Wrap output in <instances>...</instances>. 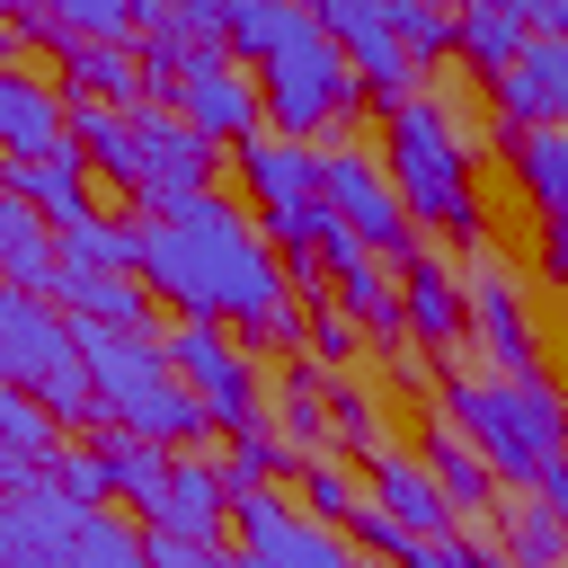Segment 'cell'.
<instances>
[{
  "instance_id": "cell-1",
  "label": "cell",
  "mask_w": 568,
  "mask_h": 568,
  "mask_svg": "<svg viewBox=\"0 0 568 568\" xmlns=\"http://www.w3.org/2000/svg\"><path fill=\"white\" fill-rule=\"evenodd\" d=\"M142 284L178 320L248 328L257 346L302 337V302L284 293V257L257 231V213L231 204V195H204V204H186L169 222H142Z\"/></svg>"
},
{
  "instance_id": "cell-2",
  "label": "cell",
  "mask_w": 568,
  "mask_h": 568,
  "mask_svg": "<svg viewBox=\"0 0 568 568\" xmlns=\"http://www.w3.org/2000/svg\"><path fill=\"white\" fill-rule=\"evenodd\" d=\"M222 44L257 71V89H266V133H284V142H311V133H328L337 115L364 106V89H355L346 53L328 44L320 9L222 0Z\"/></svg>"
},
{
  "instance_id": "cell-3",
  "label": "cell",
  "mask_w": 568,
  "mask_h": 568,
  "mask_svg": "<svg viewBox=\"0 0 568 568\" xmlns=\"http://www.w3.org/2000/svg\"><path fill=\"white\" fill-rule=\"evenodd\" d=\"M444 417L453 435L479 444V462L497 470V488H541L568 462V399L550 373L506 382V373H444Z\"/></svg>"
},
{
  "instance_id": "cell-4",
  "label": "cell",
  "mask_w": 568,
  "mask_h": 568,
  "mask_svg": "<svg viewBox=\"0 0 568 568\" xmlns=\"http://www.w3.org/2000/svg\"><path fill=\"white\" fill-rule=\"evenodd\" d=\"M80 355H89L106 435H142V444H160V453H169V444L195 453V444L213 435L204 399L178 382V364H169L160 337H106V328H80Z\"/></svg>"
},
{
  "instance_id": "cell-5",
  "label": "cell",
  "mask_w": 568,
  "mask_h": 568,
  "mask_svg": "<svg viewBox=\"0 0 568 568\" xmlns=\"http://www.w3.org/2000/svg\"><path fill=\"white\" fill-rule=\"evenodd\" d=\"M382 169L399 186V204L426 231H453L462 248H479V186H470V142L453 124V106L426 89L399 115H382Z\"/></svg>"
},
{
  "instance_id": "cell-6",
  "label": "cell",
  "mask_w": 568,
  "mask_h": 568,
  "mask_svg": "<svg viewBox=\"0 0 568 568\" xmlns=\"http://www.w3.org/2000/svg\"><path fill=\"white\" fill-rule=\"evenodd\" d=\"M0 382L44 399L62 426H106L98 417V382H89V355H80V328L44 302V293H0Z\"/></svg>"
},
{
  "instance_id": "cell-7",
  "label": "cell",
  "mask_w": 568,
  "mask_h": 568,
  "mask_svg": "<svg viewBox=\"0 0 568 568\" xmlns=\"http://www.w3.org/2000/svg\"><path fill=\"white\" fill-rule=\"evenodd\" d=\"M231 178L257 213V231L284 248V257H311L320 231H328V195H320V151L311 142H284V133H257L231 151Z\"/></svg>"
},
{
  "instance_id": "cell-8",
  "label": "cell",
  "mask_w": 568,
  "mask_h": 568,
  "mask_svg": "<svg viewBox=\"0 0 568 568\" xmlns=\"http://www.w3.org/2000/svg\"><path fill=\"white\" fill-rule=\"evenodd\" d=\"M462 293H470V337H479L488 373H506V382H532V373H541V346H532L524 275H515V257H506L497 240H479V248H470V266H462Z\"/></svg>"
},
{
  "instance_id": "cell-9",
  "label": "cell",
  "mask_w": 568,
  "mask_h": 568,
  "mask_svg": "<svg viewBox=\"0 0 568 568\" xmlns=\"http://www.w3.org/2000/svg\"><path fill=\"white\" fill-rule=\"evenodd\" d=\"M160 346H169L178 382L204 399L213 435H248V426H257V364H248V346H240L231 328H213V320H178Z\"/></svg>"
},
{
  "instance_id": "cell-10",
  "label": "cell",
  "mask_w": 568,
  "mask_h": 568,
  "mask_svg": "<svg viewBox=\"0 0 568 568\" xmlns=\"http://www.w3.org/2000/svg\"><path fill=\"white\" fill-rule=\"evenodd\" d=\"M169 106H178L213 151H240V142H257V133H266V89H257V71H248L231 44H204V53L178 71Z\"/></svg>"
},
{
  "instance_id": "cell-11",
  "label": "cell",
  "mask_w": 568,
  "mask_h": 568,
  "mask_svg": "<svg viewBox=\"0 0 568 568\" xmlns=\"http://www.w3.org/2000/svg\"><path fill=\"white\" fill-rule=\"evenodd\" d=\"M320 195H328V213L373 248V257H417V213L399 204V186H390V169L382 160H364V151H320Z\"/></svg>"
},
{
  "instance_id": "cell-12",
  "label": "cell",
  "mask_w": 568,
  "mask_h": 568,
  "mask_svg": "<svg viewBox=\"0 0 568 568\" xmlns=\"http://www.w3.org/2000/svg\"><path fill=\"white\" fill-rule=\"evenodd\" d=\"M320 27H328V44L346 53L364 106L399 115L408 98H426V89H417V62H408V44H399V27H390V0H328Z\"/></svg>"
},
{
  "instance_id": "cell-13",
  "label": "cell",
  "mask_w": 568,
  "mask_h": 568,
  "mask_svg": "<svg viewBox=\"0 0 568 568\" xmlns=\"http://www.w3.org/2000/svg\"><path fill=\"white\" fill-rule=\"evenodd\" d=\"M231 568H364L355 541H337L320 515L284 506V497H240V541Z\"/></svg>"
},
{
  "instance_id": "cell-14",
  "label": "cell",
  "mask_w": 568,
  "mask_h": 568,
  "mask_svg": "<svg viewBox=\"0 0 568 568\" xmlns=\"http://www.w3.org/2000/svg\"><path fill=\"white\" fill-rule=\"evenodd\" d=\"M0 151H9V160H53V151H71V89L44 80L36 62H0Z\"/></svg>"
},
{
  "instance_id": "cell-15",
  "label": "cell",
  "mask_w": 568,
  "mask_h": 568,
  "mask_svg": "<svg viewBox=\"0 0 568 568\" xmlns=\"http://www.w3.org/2000/svg\"><path fill=\"white\" fill-rule=\"evenodd\" d=\"M222 515H240L222 462H213V453H178V470H169V488H160V506H151L142 524L169 532V541H222Z\"/></svg>"
},
{
  "instance_id": "cell-16",
  "label": "cell",
  "mask_w": 568,
  "mask_h": 568,
  "mask_svg": "<svg viewBox=\"0 0 568 568\" xmlns=\"http://www.w3.org/2000/svg\"><path fill=\"white\" fill-rule=\"evenodd\" d=\"M488 106L515 133H568V44L559 36H532V53L488 89Z\"/></svg>"
},
{
  "instance_id": "cell-17",
  "label": "cell",
  "mask_w": 568,
  "mask_h": 568,
  "mask_svg": "<svg viewBox=\"0 0 568 568\" xmlns=\"http://www.w3.org/2000/svg\"><path fill=\"white\" fill-rule=\"evenodd\" d=\"M71 328H106V337H160V320H151V284H133V275H53V293H44Z\"/></svg>"
},
{
  "instance_id": "cell-18",
  "label": "cell",
  "mask_w": 568,
  "mask_h": 568,
  "mask_svg": "<svg viewBox=\"0 0 568 568\" xmlns=\"http://www.w3.org/2000/svg\"><path fill=\"white\" fill-rule=\"evenodd\" d=\"M0 195L36 204L53 231L98 222V204H89V151H80V142H71V151H53V160H9V169H0Z\"/></svg>"
},
{
  "instance_id": "cell-19",
  "label": "cell",
  "mask_w": 568,
  "mask_h": 568,
  "mask_svg": "<svg viewBox=\"0 0 568 568\" xmlns=\"http://www.w3.org/2000/svg\"><path fill=\"white\" fill-rule=\"evenodd\" d=\"M399 328H417L426 346H453V337L470 328V293H462V275H453L435 248H417V257L399 266Z\"/></svg>"
},
{
  "instance_id": "cell-20",
  "label": "cell",
  "mask_w": 568,
  "mask_h": 568,
  "mask_svg": "<svg viewBox=\"0 0 568 568\" xmlns=\"http://www.w3.org/2000/svg\"><path fill=\"white\" fill-rule=\"evenodd\" d=\"M373 506H382V515H399L417 541L453 532V497H444V488H435V470H426L417 453H399V444H382V453H373Z\"/></svg>"
},
{
  "instance_id": "cell-21",
  "label": "cell",
  "mask_w": 568,
  "mask_h": 568,
  "mask_svg": "<svg viewBox=\"0 0 568 568\" xmlns=\"http://www.w3.org/2000/svg\"><path fill=\"white\" fill-rule=\"evenodd\" d=\"M532 53V9H515V0H470L462 9V62L497 89L515 62Z\"/></svg>"
},
{
  "instance_id": "cell-22",
  "label": "cell",
  "mask_w": 568,
  "mask_h": 568,
  "mask_svg": "<svg viewBox=\"0 0 568 568\" xmlns=\"http://www.w3.org/2000/svg\"><path fill=\"white\" fill-rule=\"evenodd\" d=\"M0 266L18 293H53V275H62V231L18 195H0Z\"/></svg>"
},
{
  "instance_id": "cell-23",
  "label": "cell",
  "mask_w": 568,
  "mask_h": 568,
  "mask_svg": "<svg viewBox=\"0 0 568 568\" xmlns=\"http://www.w3.org/2000/svg\"><path fill=\"white\" fill-rule=\"evenodd\" d=\"M506 169H515L524 204H532L550 231H568V133H515V142H506Z\"/></svg>"
},
{
  "instance_id": "cell-24",
  "label": "cell",
  "mask_w": 568,
  "mask_h": 568,
  "mask_svg": "<svg viewBox=\"0 0 568 568\" xmlns=\"http://www.w3.org/2000/svg\"><path fill=\"white\" fill-rule=\"evenodd\" d=\"M426 470H435V488L453 497V515H488V506H497V497H488V488H497V470L479 462V444H470V435L426 426Z\"/></svg>"
},
{
  "instance_id": "cell-25",
  "label": "cell",
  "mask_w": 568,
  "mask_h": 568,
  "mask_svg": "<svg viewBox=\"0 0 568 568\" xmlns=\"http://www.w3.org/2000/svg\"><path fill=\"white\" fill-rule=\"evenodd\" d=\"M53 568H151V532L98 506V515H80V532L53 550Z\"/></svg>"
},
{
  "instance_id": "cell-26",
  "label": "cell",
  "mask_w": 568,
  "mask_h": 568,
  "mask_svg": "<svg viewBox=\"0 0 568 568\" xmlns=\"http://www.w3.org/2000/svg\"><path fill=\"white\" fill-rule=\"evenodd\" d=\"M98 462H106V479H115V497L124 506H160V488H169V470H178V453H160V444H142V435H98Z\"/></svg>"
},
{
  "instance_id": "cell-27",
  "label": "cell",
  "mask_w": 568,
  "mask_h": 568,
  "mask_svg": "<svg viewBox=\"0 0 568 568\" xmlns=\"http://www.w3.org/2000/svg\"><path fill=\"white\" fill-rule=\"evenodd\" d=\"M390 27H399V44H408V62H417V71H435L444 53H462V18H444V9L390 0Z\"/></svg>"
},
{
  "instance_id": "cell-28",
  "label": "cell",
  "mask_w": 568,
  "mask_h": 568,
  "mask_svg": "<svg viewBox=\"0 0 568 568\" xmlns=\"http://www.w3.org/2000/svg\"><path fill=\"white\" fill-rule=\"evenodd\" d=\"M284 435H293V453H302V462H320V444L337 435V426H328V408H320V382H311V373H293V382H284Z\"/></svg>"
},
{
  "instance_id": "cell-29",
  "label": "cell",
  "mask_w": 568,
  "mask_h": 568,
  "mask_svg": "<svg viewBox=\"0 0 568 568\" xmlns=\"http://www.w3.org/2000/svg\"><path fill=\"white\" fill-rule=\"evenodd\" d=\"M302 497H311L302 515H320L328 532H337V524H355V515L373 506V497H355V479H346L337 462H311V470H302Z\"/></svg>"
},
{
  "instance_id": "cell-30",
  "label": "cell",
  "mask_w": 568,
  "mask_h": 568,
  "mask_svg": "<svg viewBox=\"0 0 568 568\" xmlns=\"http://www.w3.org/2000/svg\"><path fill=\"white\" fill-rule=\"evenodd\" d=\"M44 479H53V488H62V497H71V506H89V515H98V506H106V497H115V479H106V462H98V444H89V453H71V444H62V453H53V470H44Z\"/></svg>"
},
{
  "instance_id": "cell-31",
  "label": "cell",
  "mask_w": 568,
  "mask_h": 568,
  "mask_svg": "<svg viewBox=\"0 0 568 568\" xmlns=\"http://www.w3.org/2000/svg\"><path fill=\"white\" fill-rule=\"evenodd\" d=\"M346 541H355V550H373V559H408V541H417V532H408L399 515H382V506H364V515L346 524Z\"/></svg>"
},
{
  "instance_id": "cell-32",
  "label": "cell",
  "mask_w": 568,
  "mask_h": 568,
  "mask_svg": "<svg viewBox=\"0 0 568 568\" xmlns=\"http://www.w3.org/2000/svg\"><path fill=\"white\" fill-rule=\"evenodd\" d=\"M399 568H497L479 541H462V532H435V541H408V559Z\"/></svg>"
},
{
  "instance_id": "cell-33",
  "label": "cell",
  "mask_w": 568,
  "mask_h": 568,
  "mask_svg": "<svg viewBox=\"0 0 568 568\" xmlns=\"http://www.w3.org/2000/svg\"><path fill=\"white\" fill-rule=\"evenodd\" d=\"M346 346H355V320H346V311H328V320L311 328V355H320V364H337Z\"/></svg>"
},
{
  "instance_id": "cell-34",
  "label": "cell",
  "mask_w": 568,
  "mask_h": 568,
  "mask_svg": "<svg viewBox=\"0 0 568 568\" xmlns=\"http://www.w3.org/2000/svg\"><path fill=\"white\" fill-rule=\"evenodd\" d=\"M532 506H541V515H550V524L568 532V462H559V470H550V479L532 488Z\"/></svg>"
},
{
  "instance_id": "cell-35",
  "label": "cell",
  "mask_w": 568,
  "mask_h": 568,
  "mask_svg": "<svg viewBox=\"0 0 568 568\" xmlns=\"http://www.w3.org/2000/svg\"><path fill=\"white\" fill-rule=\"evenodd\" d=\"M532 36H559V44H568V0H541V9H532Z\"/></svg>"
},
{
  "instance_id": "cell-36",
  "label": "cell",
  "mask_w": 568,
  "mask_h": 568,
  "mask_svg": "<svg viewBox=\"0 0 568 568\" xmlns=\"http://www.w3.org/2000/svg\"><path fill=\"white\" fill-rule=\"evenodd\" d=\"M550 284H568V231H550Z\"/></svg>"
}]
</instances>
